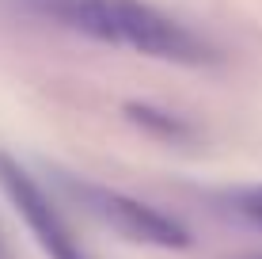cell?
Wrapping results in <instances>:
<instances>
[{
    "label": "cell",
    "instance_id": "1",
    "mask_svg": "<svg viewBox=\"0 0 262 259\" xmlns=\"http://www.w3.org/2000/svg\"><path fill=\"white\" fill-rule=\"evenodd\" d=\"M12 8L88 42L118 46L167 65L202 69L221 61L209 38H202L183 19L148 0H12Z\"/></svg>",
    "mask_w": 262,
    "mask_h": 259
},
{
    "label": "cell",
    "instance_id": "2",
    "mask_svg": "<svg viewBox=\"0 0 262 259\" xmlns=\"http://www.w3.org/2000/svg\"><path fill=\"white\" fill-rule=\"evenodd\" d=\"M53 183H57V191L69 202H76L80 213H88L92 221H99L111 233H118L129 244L164 248V252L190 248V233H186L183 221L148 206V202H141V198H133V194L114 191V187L95 183V180H84V175H69V172H57Z\"/></svg>",
    "mask_w": 262,
    "mask_h": 259
},
{
    "label": "cell",
    "instance_id": "3",
    "mask_svg": "<svg viewBox=\"0 0 262 259\" xmlns=\"http://www.w3.org/2000/svg\"><path fill=\"white\" fill-rule=\"evenodd\" d=\"M0 191L15 206V213L23 217V225L31 229V236L38 240V248L50 259H92L84 252V244L76 240V233L69 229L57 202L46 194V187L8 153H0Z\"/></svg>",
    "mask_w": 262,
    "mask_h": 259
},
{
    "label": "cell",
    "instance_id": "4",
    "mask_svg": "<svg viewBox=\"0 0 262 259\" xmlns=\"http://www.w3.org/2000/svg\"><path fill=\"white\" fill-rule=\"evenodd\" d=\"M125 114H129L133 126H141L144 133H152V137H160V141H183V137H190V126H186L179 114L164 111V107H152V103H125Z\"/></svg>",
    "mask_w": 262,
    "mask_h": 259
},
{
    "label": "cell",
    "instance_id": "5",
    "mask_svg": "<svg viewBox=\"0 0 262 259\" xmlns=\"http://www.w3.org/2000/svg\"><path fill=\"white\" fill-rule=\"evenodd\" d=\"M224 210L236 221H243L247 229H258L262 233V183H247V187H232V191L221 194Z\"/></svg>",
    "mask_w": 262,
    "mask_h": 259
},
{
    "label": "cell",
    "instance_id": "6",
    "mask_svg": "<svg viewBox=\"0 0 262 259\" xmlns=\"http://www.w3.org/2000/svg\"><path fill=\"white\" fill-rule=\"evenodd\" d=\"M0 259H12L8 255V244H4V233H0Z\"/></svg>",
    "mask_w": 262,
    "mask_h": 259
},
{
    "label": "cell",
    "instance_id": "7",
    "mask_svg": "<svg viewBox=\"0 0 262 259\" xmlns=\"http://www.w3.org/2000/svg\"><path fill=\"white\" fill-rule=\"evenodd\" d=\"M255 259H262V255H255Z\"/></svg>",
    "mask_w": 262,
    "mask_h": 259
}]
</instances>
